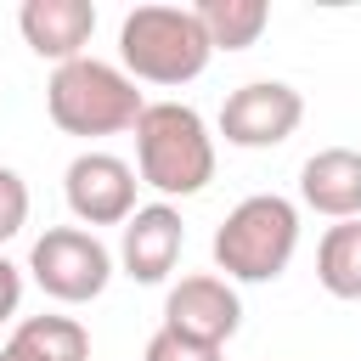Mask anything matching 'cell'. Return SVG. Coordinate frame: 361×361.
<instances>
[{"mask_svg": "<svg viewBox=\"0 0 361 361\" xmlns=\"http://www.w3.org/2000/svg\"><path fill=\"white\" fill-rule=\"evenodd\" d=\"M135 175L164 197H197L214 180V135L186 102H147L135 118Z\"/></svg>", "mask_w": 361, "mask_h": 361, "instance_id": "1", "label": "cell"}, {"mask_svg": "<svg viewBox=\"0 0 361 361\" xmlns=\"http://www.w3.org/2000/svg\"><path fill=\"white\" fill-rule=\"evenodd\" d=\"M141 90L124 68L102 62V56H73L51 73L45 85V113L62 135H118V130H135L141 118Z\"/></svg>", "mask_w": 361, "mask_h": 361, "instance_id": "2", "label": "cell"}, {"mask_svg": "<svg viewBox=\"0 0 361 361\" xmlns=\"http://www.w3.org/2000/svg\"><path fill=\"white\" fill-rule=\"evenodd\" d=\"M209 34L192 6H135L118 23V62L147 85H192L209 68Z\"/></svg>", "mask_w": 361, "mask_h": 361, "instance_id": "3", "label": "cell"}, {"mask_svg": "<svg viewBox=\"0 0 361 361\" xmlns=\"http://www.w3.org/2000/svg\"><path fill=\"white\" fill-rule=\"evenodd\" d=\"M299 248V209L282 192L243 197L214 231V265L226 282H276Z\"/></svg>", "mask_w": 361, "mask_h": 361, "instance_id": "4", "label": "cell"}, {"mask_svg": "<svg viewBox=\"0 0 361 361\" xmlns=\"http://www.w3.org/2000/svg\"><path fill=\"white\" fill-rule=\"evenodd\" d=\"M28 271H34V282H39L51 299H62V305H90V299H102V288L113 282V254H107V243H102L96 231H85V226H51L45 237H34Z\"/></svg>", "mask_w": 361, "mask_h": 361, "instance_id": "5", "label": "cell"}, {"mask_svg": "<svg viewBox=\"0 0 361 361\" xmlns=\"http://www.w3.org/2000/svg\"><path fill=\"white\" fill-rule=\"evenodd\" d=\"M299 118H305V96L288 79H248L226 96L220 135H226V147L265 152V147H282L299 130Z\"/></svg>", "mask_w": 361, "mask_h": 361, "instance_id": "6", "label": "cell"}, {"mask_svg": "<svg viewBox=\"0 0 361 361\" xmlns=\"http://www.w3.org/2000/svg\"><path fill=\"white\" fill-rule=\"evenodd\" d=\"M135 169L124 164V158H113V152H79L73 164H68V175H62V197H68V209H73V220L79 226H124L130 214H135Z\"/></svg>", "mask_w": 361, "mask_h": 361, "instance_id": "7", "label": "cell"}, {"mask_svg": "<svg viewBox=\"0 0 361 361\" xmlns=\"http://www.w3.org/2000/svg\"><path fill=\"white\" fill-rule=\"evenodd\" d=\"M164 327L180 333V338H197V344H214L226 350V338L243 327V299L226 276L214 271H197V276H180L169 293H164Z\"/></svg>", "mask_w": 361, "mask_h": 361, "instance_id": "8", "label": "cell"}, {"mask_svg": "<svg viewBox=\"0 0 361 361\" xmlns=\"http://www.w3.org/2000/svg\"><path fill=\"white\" fill-rule=\"evenodd\" d=\"M186 248V226H180V209L175 203H147L124 220V237H118V265L130 282H164L175 271Z\"/></svg>", "mask_w": 361, "mask_h": 361, "instance_id": "9", "label": "cell"}, {"mask_svg": "<svg viewBox=\"0 0 361 361\" xmlns=\"http://www.w3.org/2000/svg\"><path fill=\"white\" fill-rule=\"evenodd\" d=\"M17 28H23L34 56L62 68V62L85 56V45L96 34V6L90 0H23L17 6Z\"/></svg>", "mask_w": 361, "mask_h": 361, "instance_id": "10", "label": "cell"}, {"mask_svg": "<svg viewBox=\"0 0 361 361\" xmlns=\"http://www.w3.org/2000/svg\"><path fill=\"white\" fill-rule=\"evenodd\" d=\"M299 197L305 209L327 220H355L361 214V152L355 147H322L299 169Z\"/></svg>", "mask_w": 361, "mask_h": 361, "instance_id": "11", "label": "cell"}, {"mask_svg": "<svg viewBox=\"0 0 361 361\" xmlns=\"http://www.w3.org/2000/svg\"><path fill=\"white\" fill-rule=\"evenodd\" d=\"M6 350H17L23 361H90V333L73 316H23Z\"/></svg>", "mask_w": 361, "mask_h": 361, "instance_id": "12", "label": "cell"}, {"mask_svg": "<svg viewBox=\"0 0 361 361\" xmlns=\"http://www.w3.org/2000/svg\"><path fill=\"white\" fill-rule=\"evenodd\" d=\"M316 282L333 299H361V214L322 231V243H316Z\"/></svg>", "mask_w": 361, "mask_h": 361, "instance_id": "13", "label": "cell"}, {"mask_svg": "<svg viewBox=\"0 0 361 361\" xmlns=\"http://www.w3.org/2000/svg\"><path fill=\"white\" fill-rule=\"evenodd\" d=\"M192 11L203 23V34H209V51H248L271 23L265 0H197Z\"/></svg>", "mask_w": 361, "mask_h": 361, "instance_id": "14", "label": "cell"}, {"mask_svg": "<svg viewBox=\"0 0 361 361\" xmlns=\"http://www.w3.org/2000/svg\"><path fill=\"white\" fill-rule=\"evenodd\" d=\"M28 226V180L0 164V243H11Z\"/></svg>", "mask_w": 361, "mask_h": 361, "instance_id": "15", "label": "cell"}, {"mask_svg": "<svg viewBox=\"0 0 361 361\" xmlns=\"http://www.w3.org/2000/svg\"><path fill=\"white\" fill-rule=\"evenodd\" d=\"M141 361H220V350H214V344H197V338H180V333H169V327H158V333L147 338Z\"/></svg>", "mask_w": 361, "mask_h": 361, "instance_id": "16", "label": "cell"}, {"mask_svg": "<svg viewBox=\"0 0 361 361\" xmlns=\"http://www.w3.org/2000/svg\"><path fill=\"white\" fill-rule=\"evenodd\" d=\"M17 305H23V271L0 254V322H11V316H17Z\"/></svg>", "mask_w": 361, "mask_h": 361, "instance_id": "17", "label": "cell"}, {"mask_svg": "<svg viewBox=\"0 0 361 361\" xmlns=\"http://www.w3.org/2000/svg\"><path fill=\"white\" fill-rule=\"evenodd\" d=\"M0 361H23V355H17V350H6V344H0Z\"/></svg>", "mask_w": 361, "mask_h": 361, "instance_id": "18", "label": "cell"}]
</instances>
